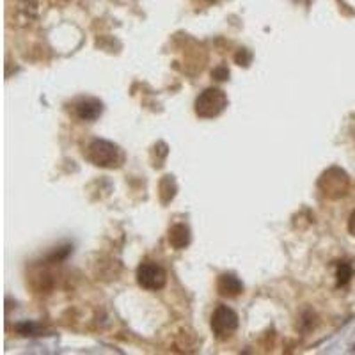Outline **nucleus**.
<instances>
[{
  "label": "nucleus",
  "mask_w": 355,
  "mask_h": 355,
  "mask_svg": "<svg viewBox=\"0 0 355 355\" xmlns=\"http://www.w3.org/2000/svg\"><path fill=\"white\" fill-rule=\"evenodd\" d=\"M348 185H350L348 174L339 167H331L329 171H325L318 182L322 194L329 199H339L347 196Z\"/></svg>",
  "instance_id": "obj_3"
},
{
  "label": "nucleus",
  "mask_w": 355,
  "mask_h": 355,
  "mask_svg": "<svg viewBox=\"0 0 355 355\" xmlns=\"http://www.w3.org/2000/svg\"><path fill=\"white\" fill-rule=\"evenodd\" d=\"M348 231H350L352 236H355V211L348 218Z\"/></svg>",
  "instance_id": "obj_14"
},
{
  "label": "nucleus",
  "mask_w": 355,
  "mask_h": 355,
  "mask_svg": "<svg viewBox=\"0 0 355 355\" xmlns=\"http://www.w3.org/2000/svg\"><path fill=\"white\" fill-rule=\"evenodd\" d=\"M234 61H236V64L247 68V66L250 64V61H252V53H250L249 50H245V49L239 50V53L234 55Z\"/></svg>",
  "instance_id": "obj_11"
},
{
  "label": "nucleus",
  "mask_w": 355,
  "mask_h": 355,
  "mask_svg": "<svg viewBox=\"0 0 355 355\" xmlns=\"http://www.w3.org/2000/svg\"><path fill=\"white\" fill-rule=\"evenodd\" d=\"M227 107V96L226 93L218 87H208L205 89L198 98H196L194 110L196 116L201 119H214V117L220 116Z\"/></svg>",
  "instance_id": "obj_2"
},
{
  "label": "nucleus",
  "mask_w": 355,
  "mask_h": 355,
  "mask_svg": "<svg viewBox=\"0 0 355 355\" xmlns=\"http://www.w3.org/2000/svg\"><path fill=\"white\" fill-rule=\"evenodd\" d=\"M211 78H215L217 82H224L230 78V69L227 66H217V68L211 71Z\"/></svg>",
  "instance_id": "obj_12"
},
{
  "label": "nucleus",
  "mask_w": 355,
  "mask_h": 355,
  "mask_svg": "<svg viewBox=\"0 0 355 355\" xmlns=\"http://www.w3.org/2000/svg\"><path fill=\"white\" fill-rule=\"evenodd\" d=\"M87 160L101 169H117L125 162V153L117 144L103 139H94L87 146Z\"/></svg>",
  "instance_id": "obj_1"
},
{
  "label": "nucleus",
  "mask_w": 355,
  "mask_h": 355,
  "mask_svg": "<svg viewBox=\"0 0 355 355\" xmlns=\"http://www.w3.org/2000/svg\"><path fill=\"white\" fill-rule=\"evenodd\" d=\"M137 283L144 290L158 291L166 286L167 272L158 263L146 261L137 268Z\"/></svg>",
  "instance_id": "obj_5"
},
{
  "label": "nucleus",
  "mask_w": 355,
  "mask_h": 355,
  "mask_svg": "<svg viewBox=\"0 0 355 355\" xmlns=\"http://www.w3.org/2000/svg\"><path fill=\"white\" fill-rule=\"evenodd\" d=\"M158 190H160V199L164 205H167V202H171L174 199V196H176V182H174L173 176H164L160 180V185H158Z\"/></svg>",
  "instance_id": "obj_9"
},
{
  "label": "nucleus",
  "mask_w": 355,
  "mask_h": 355,
  "mask_svg": "<svg viewBox=\"0 0 355 355\" xmlns=\"http://www.w3.org/2000/svg\"><path fill=\"white\" fill-rule=\"evenodd\" d=\"M352 275H354V268H352L348 263H341L338 266V272H336V281H338V286H345V284L350 283Z\"/></svg>",
  "instance_id": "obj_10"
},
{
  "label": "nucleus",
  "mask_w": 355,
  "mask_h": 355,
  "mask_svg": "<svg viewBox=\"0 0 355 355\" xmlns=\"http://www.w3.org/2000/svg\"><path fill=\"white\" fill-rule=\"evenodd\" d=\"M192 2H194V4L198 6V8H208V6L215 4L217 0H192Z\"/></svg>",
  "instance_id": "obj_13"
},
{
  "label": "nucleus",
  "mask_w": 355,
  "mask_h": 355,
  "mask_svg": "<svg viewBox=\"0 0 355 355\" xmlns=\"http://www.w3.org/2000/svg\"><path fill=\"white\" fill-rule=\"evenodd\" d=\"M217 291L222 297L233 299L243 291V284L234 274H222L217 281Z\"/></svg>",
  "instance_id": "obj_7"
},
{
  "label": "nucleus",
  "mask_w": 355,
  "mask_h": 355,
  "mask_svg": "<svg viewBox=\"0 0 355 355\" xmlns=\"http://www.w3.org/2000/svg\"><path fill=\"white\" fill-rule=\"evenodd\" d=\"M169 243L173 249L182 250L190 243V230L185 224H174L169 230Z\"/></svg>",
  "instance_id": "obj_8"
},
{
  "label": "nucleus",
  "mask_w": 355,
  "mask_h": 355,
  "mask_svg": "<svg viewBox=\"0 0 355 355\" xmlns=\"http://www.w3.org/2000/svg\"><path fill=\"white\" fill-rule=\"evenodd\" d=\"M75 112L82 121H96L103 112V103L96 98H82L75 105Z\"/></svg>",
  "instance_id": "obj_6"
},
{
  "label": "nucleus",
  "mask_w": 355,
  "mask_h": 355,
  "mask_svg": "<svg viewBox=\"0 0 355 355\" xmlns=\"http://www.w3.org/2000/svg\"><path fill=\"white\" fill-rule=\"evenodd\" d=\"M210 327L217 339H220V341L230 339L239 329V315L231 307L218 306L211 315Z\"/></svg>",
  "instance_id": "obj_4"
}]
</instances>
